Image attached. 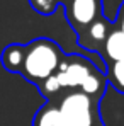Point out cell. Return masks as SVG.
<instances>
[{
  "instance_id": "obj_5",
  "label": "cell",
  "mask_w": 124,
  "mask_h": 126,
  "mask_svg": "<svg viewBox=\"0 0 124 126\" xmlns=\"http://www.w3.org/2000/svg\"><path fill=\"white\" fill-rule=\"evenodd\" d=\"M116 27V24H112L110 21H107L104 16H100L99 19L92 22L85 31H82L80 34H77L78 38V44L90 49V51H100L104 46L105 39L109 38V34L112 32V29Z\"/></svg>"
},
{
  "instance_id": "obj_12",
  "label": "cell",
  "mask_w": 124,
  "mask_h": 126,
  "mask_svg": "<svg viewBox=\"0 0 124 126\" xmlns=\"http://www.w3.org/2000/svg\"><path fill=\"white\" fill-rule=\"evenodd\" d=\"M29 5L41 16H51L56 12L60 0H29Z\"/></svg>"
},
{
  "instance_id": "obj_2",
  "label": "cell",
  "mask_w": 124,
  "mask_h": 126,
  "mask_svg": "<svg viewBox=\"0 0 124 126\" xmlns=\"http://www.w3.org/2000/svg\"><path fill=\"white\" fill-rule=\"evenodd\" d=\"M56 104L65 126H104L99 101L90 99L80 90L65 92Z\"/></svg>"
},
{
  "instance_id": "obj_13",
  "label": "cell",
  "mask_w": 124,
  "mask_h": 126,
  "mask_svg": "<svg viewBox=\"0 0 124 126\" xmlns=\"http://www.w3.org/2000/svg\"><path fill=\"white\" fill-rule=\"evenodd\" d=\"M116 27L124 31V2L121 3L119 10H117V19H116Z\"/></svg>"
},
{
  "instance_id": "obj_9",
  "label": "cell",
  "mask_w": 124,
  "mask_h": 126,
  "mask_svg": "<svg viewBox=\"0 0 124 126\" xmlns=\"http://www.w3.org/2000/svg\"><path fill=\"white\" fill-rule=\"evenodd\" d=\"M107 87H109V82H107L105 73H102L100 70L95 68V70L85 79V82H83L82 87H80V92H83L85 95H88L90 99H95V101L100 102V99L104 97Z\"/></svg>"
},
{
  "instance_id": "obj_1",
  "label": "cell",
  "mask_w": 124,
  "mask_h": 126,
  "mask_svg": "<svg viewBox=\"0 0 124 126\" xmlns=\"http://www.w3.org/2000/svg\"><path fill=\"white\" fill-rule=\"evenodd\" d=\"M63 56L65 53L58 43L49 38H36L26 44L24 63L19 75L38 87L58 72Z\"/></svg>"
},
{
  "instance_id": "obj_10",
  "label": "cell",
  "mask_w": 124,
  "mask_h": 126,
  "mask_svg": "<svg viewBox=\"0 0 124 126\" xmlns=\"http://www.w3.org/2000/svg\"><path fill=\"white\" fill-rule=\"evenodd\" d=\"M107 82L110 87H114L117 92L124 94V58L107 65Z\"/></svg>"
},
{
  "instance_id": "obj_3",
  "label": "cell",
  "mask_w": 124,
  "mask_h": 126,
  "mask_svg": "<svg viewBox=\"0 0 124 126\" xmlns=\"http://www.w3.org/2000/svg\"><path fill=\"white\" fill-rule=\"evenodd\" d=\"M95 68L97 66L88 58H85L82 55H77V53H71V55H65L63 56L61 63H60V68L55 73V77L58 79L63 92L80 90V87L85 82V79Z\"/></svg>"
},
{
  "instance_id": "obj_7",
  "label": "cell",
  "mask_w": 124,
  "mask_h": 126,
  "mask_svg": "<svg viewBox=\"0 0 124 126\" xmlns=\"http://www.w3.org/2000/svg\"><path fill=\"white\" fill-rule=\"evenodd\" d=\"M24 55H26V44L12 43V44L3 48V51L0 55V63L7 72L21 73L22 63H24Z\"/></svg>"
},
{
  "instance_id": "obj_4",
  "label": "cell",
  "mask_w": 124,
  "mask_h": 126,
  "mask_svg": "<svg viewBox=\"0 0 124 126\" xmlns=\"http://www.w3.org/2000/svg\"><path fill=\"white\" fill-rule=\"evenodd\" d=\"M68 24L77 34L102 16V0H70L63 3Z\"/></svg>"
},
{
  "instance_id": "obj_11",
  "label": "cell",
  "mask_w": 124,
  "mask_h": 126,
  "mask_svg": "<svg viewBox=\"0 0 124 126\" xmlns=\"http://www.w3.org/2000/svg\"><path fill=\"white\" fill-rule=\"evenodd\" d=\"M38 89H39V92H41L48 101H53L58 94L63 92L61 87H60V82H58V79H56L55 75L49 77V79H46L41 85H38Z\"/></svg>"
},
{
  "instance_id": "obj_14",
  "label": "cell",
  "mask_w": 124,
  "mask_h": 126,
  "mask_svg": "<svg viewBox=\"0 0 124 126\" xmlns=\"http://www.w3.org/2000/svg\"><path fill=\"white\" fill-rule=\"evenodd\" d=\"M66 2H70V0H60V3H66Z\"/></svg>"
},
{
  "instance_id": "obj_8",
  "label": "cell",
  "mask_w": 124,
  "mask_h": 126,
  "mask_svg": "<svg viewBox=\"0 0 124 126\" xmlns=\"http://www.w3.org/2000/svg\"><path fill=\"white\" fill-rule=\"evenodd\" d=\"M32 126H65L61 112L55 101H48L36 111L32 118Z\"/></svg>"
},
{
  "instance_id": "obj_6",
  "label": "cell",
  "mask_w": 124,
  "mask_h": 126,
  "mask_svg": "<svg viewBox=\"0 0 124 126\" xmlns=\"http://www.w3.org/2000/svg\"><path fill=\"white\" fill-rule=\"evenodd\" d=\"M99 53L104 56V60H105L107 65L124 58V31L114 27Z\"/></svg>"
}]
</instances>
